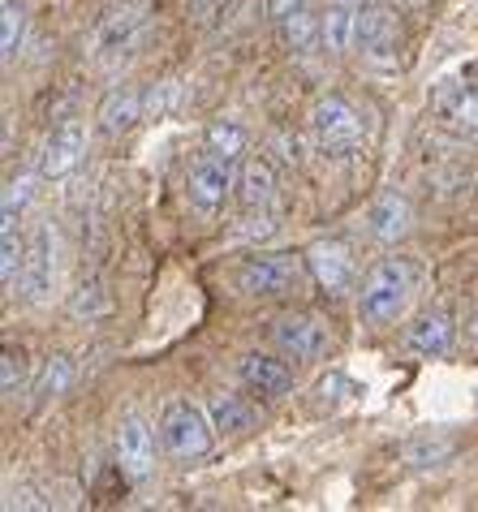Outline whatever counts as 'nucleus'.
I'll return each mask as SVG.
<instances>
[{
	"label": "nucleus",
	"instance_id": "1",
	"mask_svg": "<svg viewBox=\"0 0 478 512\" xmlns=\"http://www.w3.org/2000/svg\"><path fill=\"white\" fill-rule=\"evenodd\" d=\"M418 280H423V272H418L414 259H384L379 267H371V276L362 280V293H358L362 323L367 327L397 323L414 302Z\"/></svg>",
	"mask_w": 478,
	"mask_h": 512
},
{
	"label": "nucleus",
	"instance_id": "2",
	"mask_svg": "<svg viewBox=\"0 0 478 512\" xmlns=\"http://www.w3.org/2000/svg\"><path fill=\"white\" fill-rule=\"evenodd\" d=\"M306 272L298 254H255V259H242L233 272L237 293L246 297H289L306 284Z\"/></svg>",
	"mask_w": 478,
	"mask_h": 512
},
{
	"label": "nucleus",
	"instance_id": "3",
	"mask_svg": "<svg viewBox=\"0 0 478 512\" xmlns=\"http://www.w3.org/2000/svg\"><path fill=\"white\" fill-rule=\"evenodd\" d=\"M311 138L323 155L345 160L362 147V117L345 95H319L311 108Z\"/></svg>",
	"mask_w": 478,
	"mask_h": 512
},
{
	"label": "nucleus",
	"instance_id": "4",
	"mask_svg": "<svg viewBox=\"0 0 478 512\" xmlns=\"http://www.w3.org/2000/svg\"><path fill=\"white\" fill-rule=\"evenodd\" d=\"M212 435L216 426L207 418V409L190 405V401H168L160 409V439L173 461H199L212 452Z\"/></svg>",
	"mask_w": 478,
	"mask_h": 512
},
{
	"label": "nucleus",
	"instance_id": "5",
	"mask_svg": "<svg viewBox=\"0 0 478 512\" xmlns=\"http://www.w3.org/2000/svg\"><path fill=\"white\" fill-rule=\"evenodd\" d=\"M143 31H147V13L138 9V5L108 9L104 18H95V26H91L87 56H91L95 65H117V61H125V56L138 48Z\"/></svg>",
	"mask_w": 478,
	"mask_h": 512
},
{
	"label": "nucleus",
	"instance_id": "6",
	"mask_svg": "<svg viewBox=\"0 0 478 512\" xmlns=\"http://www.w3.org/2000/svg\"><path fill=\"white\" fill-rule=\"evenodd\" d=\"M229 190H237L233 160H220V155L203 151L199 160L190 164V173H186V198H190V207L199 211V216H216V211L224 207V198H229Z\"/></svg>",
	"mask_w": 478,
	"mask_h": 512
},
{
	"label": "nucleus",
	"instance_id": "7",
	"mask_svg": "<svg viewBox=\"0 0 478 512\" xmlns=\"http://www.w3.org/2000/svg\"><path fill=\"white\" fill-rule=\"evenodd\" d=\"M358 52L371 65H397L401 52V18L392 5H362L358 9Z\"/></svg>",
	"mask_w": 478,
	"mask_h": 512
},
{
	"label": "nucleus",
	"instance_id": "8",
	"mask_svg": "<svg viewBox=\"0 0 478 512\" xmlns=\"http://www.w3.org/2000/svg\"><path fill=\"white\" fill-rule=\"evenodd\" d=\"M87 121H78V117H69L61 121L56 130L44 138V147H39V160L35 168L44 173V181H56V177H65V173H74V168L82 164V155H87Z\"/></svg>",
	"mask_w": 478,
	"mask_h": 512
},
{
	"label": "nucleus",
	"instance_id": "9",
	"mask_svg": "<svg viewBox=\"0 0 478 512\" xmlns=\"http://www.w3.org/2000/svg\"><path fill=\"white\" fill-rule=\"evenodd\" d=\"M272 340L293 362H319L332 349V332L319 315H285L272 327Z\"/></svg>",
	"mask_w": 478,
	"mask_h": 512
},
{
	"label": "nucleus",
	"instance_id": "10",
	"mask_svg": "<svg viewBox=\"0 0 478 512\" xmlns=\"http://www.w3.org/2000/svg\"><path fill=\"white\" fill-rule=\"evenodd\" d=\"M56 284V229L52 220H39L26 241V263H22V293L26 302H44Z\"/></svg>",
	"mask_w": 478,
	"mask_h": 512
},
{
	"label": "nucleus",
	"instance_id": "11",
	"mask_svg": "<svg viewBox=\"0 0 478 512\" xmlns=\"http://www.w3.org/2000/svg\"><path fill=\"white\" fill-rule=\"evenodd\" d=\"M117 465H121V474L134 482L151 478V469H156V435H151V426L138 409L121 414V422H117Z\"/></svg>",
	"mask_w": 478,
	"mask_h": 512
},
{
	"label": "nucleus",
	"instance_id": "12",
	"mask_svg": "<svg viewBox=\"0 0 478 512\" xmlns=\"http://www.w3.org/2000/svg\"><path fill=\"white\" fill-rule=\"evenodd\" d=\"M306 267H311L315 284L328 297H345L349 289H354V280H358L354 254H349V246H345V241H336V237L315 241V246L306 250Z\"/></svg>",
	"mask_w": 478,
	"mask_h": 512
},
{
	"label": "nucleus",
	"instance_id": "13",
	"mask_svg": "<svg viewBox=\"0 0 478 512\" xmlns=\"http://www.w3.org/2000/svg\"><path fill=\"white\" fill-rule=\"evenodd\" d=\"M237 375H242L246 388L255 396H263V401H280V396L293 392V371H289V362L276 358V353H259V349L242 353Z\"/></svg>",
	"mask_w": 478,
	"mask_h": 512
},
{
	"label": "nucleus",
	"instance_id": "14",
	"mask_svg": "<svg viewBox=\"0 0 478 512\" xmlns=\"http://www.w3.org/2000/svg\"><path fill=\"white\" fill-rule=\"evenodd\" d=\"M410 224H414V207H410V198L397 190H384L367 207V233L375 241H401L410 233Z\"/></svg>",
	"mask_w": 478,
	"mask_h": 512
},
{
	"label": "nucleus",
	"instance_id": "15",
	"mask_svg": "<svg viewBox=\"0 0 478 512\" xmlns=\"http://www.w3.org/2000/svg\"><path fill=\"white\" fill-rule=\"evenodd\" d=\"M453 319L444 315V310H423L410 327H405V345L418 358H444L448 349H453Z\"/></svg>",
	"mask_w": 478,
	"mask_h": 512
},
{
	"label": "nucleus",
	"instance_id": "16",
	"mask_svg": "<svg viewBox=\"0 0 478 512\" xmlns=\"http://www.w3.org/2000/svg\"><path fill=\"white\" fill-rule=\"evenodd\" d=\"M143 112H147V95H143V91H134V87H112V91L104 95L100 112H95V121H100L104 134H125V130H134V125L143 121Z\"/></svg>",
	"mask_w": 478,
	"mask_h": 512
},
{
	"label": "nucleus",
	"instance_id": "17",
	"mask_svg": "<svg viewBox=\"0 0 478 512\" xmlns=\"http://www.w3.org/2000/svg\"><path fill=\"white\" fill-rule=\"evenodd\" d=\"M272 198H276V168L263 155H255V160L237 168V203H242V211H255V207H272Z\"/></svg>",
	"mask_w": 478,
	"mask_h": 512
},
{
	"label": "nucleus",
	"instance_id": "18",
	"mask_svg": "<svg viewBox=\"0 0 478 512\" xmlns=\"http://www.w3.org/2000/svg\"><path fill=\"white\" fill-rule=\"evenodd\" d=\"M207 418H212L220 435H246L250 426H255V409L237 392H212L207 396Z\"/></svg>",
	"mask_w": 478,
	"mask_h": 512
},
{
	"label": "nucleus",
	"instance_id": "19",
	"mask_svg": "<svg viewBox=\"0 0 478 512\" xmlns=\"http://www.w3.org/2000/svg\"><path fill=\"white\" fill-rule=\"evenodd\" d=\"M276 31H280V44H285L293 56H306L315 44H323V26H319V18L311 9H293L289 18H280L276 22Z\"/></svg>",
	"mask_w": 478,
	"mask_h": 512
},
{
	"label": "nucleus",
	"instance_id": "20",
	"mask_svg": "<svg viewBox=\"0 0 478 512\" xmlns=\"http://www.w3.org/2000/svg\"><path fill=\"white\" fill-rule=\"evenodd\" d=\"M435 108H440L448 121L466 125V130H478V91L474 87H461V82H440V91H435Z\"/></svg>",
	"mask_w": 478,
	"mask_h": 512
},
{
	"label": "nucleus",
	"instance_id": "21",
	"mask_svg": "<svg viewBox=\"0 0 478 512\" xmlns=\"http://www.w3.org/2000/svg\"><path fill=\"white\" fill-rule=\"evenodd\" d=\"M319 26H323V48H328V52L358 48V13L349 9V5H341V0H336L328 13H323Z\"/></svg>",
	"mask_w": 478,
	"mask_h": 512
},
{
	"label": "nucleus",
	"instance_id": "22",
	"mask_svg": "<svg viewBox=\"0 0 478 512\" xmlns=\"http://www.w3.org/2000/svg\"><path fill=\"white\" fill-rule=\"evenodd\" d=\"M69 383H74V358L69 353H48L44 358V371L35 379V401L48 405V401H61L69 392Z\"/></svg>",
	"mask_w": 478,
	"mask_h": 512
},
{
	"label": "nucleus",
	"instance_id": "23",
	"mask_svg": "<svg viewBox=\"0 0 478 512\" xmlns=\"http://www.w3.org/2000/svg\"><path fill=\"white\" fill-rule=\"evenodd\" d=\"M22 263H26V241L18 237V224H5L0 229V280H5V289L22 284Z\"/></svg>",
	"mask_w": 478,
	"mask_h": 512
},
{
	"label": "nucleus",
	"instance_id": "24",
	"mask_svg": "<svg viewBox=\"0 0 478 512\" xmlns=\"http://www.w3.org/2000/svg\"><path fill=\"white\" fill-rule=\"evenodd\" d=\"M203 142H207V151H212V155H220V160H237V155L246 151L250 134L237 121H212V125H207Z\"/></svg>",
	"mask_w": 478,
	"mask_h": 512
},
{
	"label": "nucleus",
	"instance_id": "25",
	"mask_svg": "<svg viewBox=\"0 0 478 512\" xmlns=\"http://www.w3.org/2000/svg\"><path fill=\"white\" fill-rule=\"evenodd\" d=\"M39 177H44V173L35 168V173H18L5 186V207H0V211H5V224H18L22 220V211L31 207V198H35V181Z\"/></svg>",
	"mask_w": 478,
	"mask_h": 512
},
{
	"label": "nucleus",
	"instance_id": "26",
	"mask_svg": "<svg viewBox=\"0 0 478 512\" xmlns=\"http://www.w3.org/2000/svg\"><path fill=\"white\" fill-rule=\"evenodd\" d=\"M22 39H26V9L18 0H5V13H0V48H5V61L22 52Z\"/></svg>",
	"mask_w": 478,
	"mask_h": 512
},
{
	"label": "nucleus",
	"instance_id": "27",
	"mask_svg": "<svg viewBox=\"0 0 478 512\" xmlns=\"http://www.w3.org/2000/svg\"><path fill=\"white\" fill-rule=\"evenodd\" d=\"M69 315L74 319H104L108 315V293L100 280H87L78 284V293L69 297Z\"/></svg>",
	"mask_w": 478,
	"mask_h": 512
},
{
	"label": "nucleus",
	"instance_id": "28",
	"mask_svg": "<svg viewBox=\"0 0 478 512\" xmlns=\"http://www.w3.org/2000/svg\"><path fill=\"white\" fill-rule=\"evenodd\" d=\"M22 388H26V353L5 345V353H0V392L13 401V396H22Z\"/></svg>",
	"mask_w": 478,
	"mask_h": 512
},
{
	"label": "nucleus",
	"instance_id": "29",
	"mask_svg": "<svg viewBox=\"0 0 478 512\" xmlns=\"http://www.w3.org/2000/svg\"><path fill=\"white\" fill-rule=\"evenodd\" d=\"M276 233V216L267 207H255V211H246L242 216V229H237V237H246V241H267Z\"/></svg>",
	"mask_w": 478,
	"mask_h": 512
},
{
	"label": "nucleus",
	"instance_id": "30",
	"mask_svg": "<svg viewBox=\"0 0 478 512\" xmlns=\"http://www.w3.org/2000/svg\"><path fill=\"white\" fill-rule=\"evenodd\" d=\"M177 99H181V82L168 78V82H160V87L147 91V112H151V117H164V112L177 108Z\"/></svg>",
	"mask_w": 478,
	"mask_h": 512
},
{
	"label": "nucleus",
	"instance_id": "31",
	"mask_svg": "<svg viewBox=\"0 0 478 512\" xmlns=\"http://www.w3.org/2000/svg\"><path fill=\"white\" fill-rule=\"evenodd\" d=\"M319 396H323V405H336V401H345V396H358V388H354V383H349L345 375H328V379H323L319 383Z\"/></svg>",
	"mask_w": 478,
	"mask_h": 512
},
{
	"label": "nucleus",
	"instance_id": "32",
	"mask_svg": "<svg viewBox=\"0 0 478 512\" xmlns=\"http://www.w3.org/2000/svg\"><path fill=\"white\" fill-rule=\"evenodd\" d=\"M229 5H233V0H190V9H194V18H199V22H216Z\"/></svg>",
	"mask_w": 478,
	"mask_h": 512
},
{
	"label": "nucleus",
	"instance_id": "33",
	"mask_svg": "<svg viewBox=\"0 0 478 512\" xmlns=\"http://www.w3.org/2000/svg\"><path fill=\"white\" fill-rule=\"evenodd\" d=\"M440 457H448V444H414L410 448V461L414 465H431V461H440Z\"/></svg>",
	"mask_w": 478,
	"mask_h": 512
},
{
	"label": "nucleus",
	"instance_id": "34",
	"mask_svg": "<svg viewBox=\"0 0 478 512\" xmlns=\"http://www.w3.org/2000/svg\"><path fill=\"white\" fill-rule=\"evenodd\" d=\"M9 508H44V500L31 487H18V491H9Z\"/></svg>",
	"mask_w": 478,
	"mask_h": 512
},
{
	"label": "nucleus",
	"instance_id": "35",
	"mask_svg": "<svg viewBox=\"0 0 478 512\" xmlns=\"http://www.w3.org/2000/svg\"><path fill=\"white\" fill-rule=\"evenodd\" d=\"M306 0H267V13H272V22H280V18H289L293 9H302Z\"/></svg>",
	"mask_w": 478,
	"mask_h": 512
},
{
	"label": "nucleus",
	"instance_id": "36",
	"mask_svg": "<svg viewBox=\"0 0 478 512\" xmlns=\"http://www.w3.org/2000/svg\"><path fill=\"white\" fill-rule=\"evenodd\" d=\"M341 5H367V0H341Z\"/></svg>",
	"mask_w": 478,
	"mask_h": 512
}]
</instances>
